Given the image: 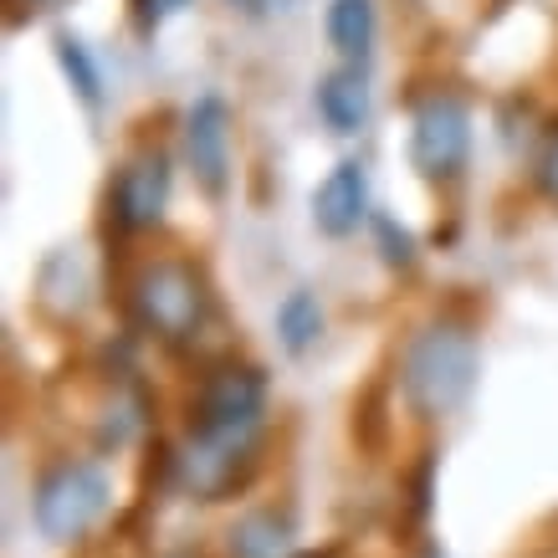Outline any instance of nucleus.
Listing matches in <instances>:
<instances>
[{"mask_svg":"<svg viewBox=\"0 0 558 558\" xmlns=\"http://www.w3.org/2000/svg\"><path fill=\"white\" fill-rule=\"evenodd\" d=\"M262 415H267V374L256 364H220L205 374L190 415L185 457H180V476L195 497L216 502L236 482V466L256 446Z\"/></svg>","mask_w":558,"mask_h":558,"instance_id":"1","label":"nucleus"},{"mask_svg":"<svg viewBox=\"0 0 558 558\" xmlns=\"http://www.w3.org/2000/svg\"><path fill=\"white\" fill-rule=\"evenodd\" d=\"M482 374V349L476 333L466 323H425L421 333H410L405 354H400V389H405V405L421 421H446L457 415L476 389Z\"/></svg>","mask_w":558,"mask_h":558,"instance_id":"2","label":"nucleus"},{"mask_svg":"<svg viewBox=\"0 0 558 558\" xmlns=\"http://www.w3.org/2000/svg\"><path fill=\"white\" fill-rule=\"evenodd\" d=\"M134 313L159 343L185 349L201 339V328L210 323V282L190 256H159L134 277Z\"/></svg>","mask_w":558,"mask_h":558,"instance_id":"3","label":"nucleus"},{"mask_svg":"<svg viewBox=\"0 0 558 558\" xmlns=\"http://www.w3.org/2000/svg\"><path fill=\"white\" fill-rule=\"evenodd\" d=\"M108 502H113V482H108L102 466H93V461H62L57 472L41 476L32 512H36L41 538L72 543V538H83V533L98 527Z\"/></svg>","mask_w":558,"mask_h":558,"instance_id":"4","label":"nucleus"},{"mask_svg":"<svg viewBox=\"0 0 558 558\" xmlns=\"http://www.w3.org/2000/svg\"><path fill=\"white\" fill-rule=\"evenodd\" d=\"M472 159V113L457 93H430L410 119V165L425 180H457Z\"/></svg>","mask_w":558,"mask_h":558,"instance_id":"5","label":"nucleus"},{"mask_svg":"<svg viewBox=\"0 0 558 558\" xmlns=\"http://www.w3.org/2000/svg\"><path fill=\"white\" fill-rule=\"evenodd\" d=\"M185 154L190 170L210 201L231 190V102L220 93H201L185 113Z\"/></svg>","mask_w":558,"mask_h":558,"instance_id":"6","label":"nucleus"},{"mask_svg":"<svg viewBox=\"0 0 558 558\" xmlns=\"http://www.w3.org/2000/svg\"><path fill=\"white\" fill-rule=\"evenodd\" d=\"M108 205H113V220L123 231H149L165 220V205H170V159L159 149L134 154L119 174H113V190H108Z\"/></svg>","mask_w":558,"mask_h":558,"instance_id":"7","label":"nucleus"},{"mask_svg":"<svg viewBox=\"0 0 558 558\" xmlns=\"http://www.w3.org/2000/svg\"><path fill=\"white\" fill-rule=\"evenodd\" d=\"M369 216V174L359 159H339L328 180L313 190V226L328 241H349Z\"/></svg>","mask_w":558,"mask_h":558,"instance_id":"8","label":"nucleus"},{"mask_svg":"<svg viewBox=\"0 0 558 558\" xmlns=\"http://www.w3.org/2000/svg\"><path fill=\"white\" fill-rule=\"evenodd\" d=\"M313 102H318V119L333 129V134H359L364 123H369V77H364V68H333L318 77V93H313Z\"/></svg>","mask_w":558,"mask_h":558,"instance_id":"9","label":"nucleus"},{"mask_svg":"<svg viewBox=\"0 0 558 558\" xmlns=\"http://www.w3.org/2000/svg\"><path fill=\"white\" fill-rule=\"evenodd\" d=\"M323 32H328V47L339 51L349 68H364V57L374 51V36H379V11H374V0H328Z\"/></svg>","mask_w":558,"mask_h":558,"instance_id":"10","label":"nucleus"},{"mask_svg":"<svg viewBox=\"0 0 558 558\" xmlns=\"http://www.w3.org/2000/svg\"><path fill=\"white\" fill-rule=\"evenodd\" d=\"M292 554V527L277 512H246L231 527V558H288Z\"/></svg>","mask_w":558,"mask_h":558,"instance_id":"11","label":"nucleus"},{"mask_svg":"<svg viewBox=\"0 0 558 558\" xmlns=\"http://www.w3.org/2000/svg\"><path fill=\"white\" fill-rule=\"evenodd\" d=\"M323 333V307L307 288H292L282 303H277V339L288 354H307Z\"/></svg>","mask_w":558,"mask_h":558,"instance_id":"12","label":"nucleus"},{"mask_svg":"<svg viewBox=\"0 0 558 558\" xmlns=\"http://www.w3.org/2000/svg\"><path fill=\"white\" fill-rule=\"evenodd\" d=\"M51 47H57V62H62V72H68L72 93H77L87 108H98L102 102V72H98V62H93L87 41L83 36H72V32H57L51 36Z\"/></svg>","mask_w":558,"mask_h":558,"instance_id":"13","label":"nucleus"},{"mask_svg":"<svg viewBox=\"0 0 558 558\" xmlns=\"http://www.w3.org/2000/svg\"><path fill=\"white\" fill-rule=\"evenodd\" d=\"M369 231H374V241H379L385 267H395V271H410V267H415L421 246H415V236H410V231L395 216H389V210H374V216H369Z\"/></svg>","mask_w":558,"mask_h":558,"instance_id":"14","label":"nucleus"},{"mask_svg":"<svg viewBox=\"0 0 558 558\" xmlns=\"http://www.w3.org/2000/svg\"><path fill=\"white\" fill-rule=\"evenodd\" d=\"M538 185L548 190V201H558V129L548 134V144L538 154Z\"/></svg>","mask_w":558,"mask_h":558,"instance_id":"15","label":"nucleus"},{"mask_svg":"<svg viewBox=\"0 0 558 558\" xmlns=\"http://www.w3.org/2000/svg\"><path fill=\"white\" fill-rule=\"evenodd\" d=\"M190 0H138V26H144V32H154V26H159V21H170L174 11H185Z\"/></svg>","mask_w":558,"mask_h":558,"instance_id":"16","label":"nucleus"},{"mask_svg":"<svg viewBox=\"0 0 558 558\" xmlns=\"http://www.w3.org/2000/svg\"><path fill=\"white\" fill-rule=\"evenodd\" d=\"M231 5H236V11H246V16H262V11H267V0H231Z\"/></svg>","mask_w":558,"mask_h":558,"instance_id":"17","label":"nucleus"},{"mask_svg":"<svg viewBox=\"0 0 558 558\" xmlns=\"http://www.w3.org/2000/svg\"><path fill=\"white\" fill-rule=\"evenodd\" d=\"M425 558H446V554H440V548H425Z\"/></svg>","mask_w":558,"mask_h":558,"instance_id":"18","label":"nucleus"}]
</instances>
